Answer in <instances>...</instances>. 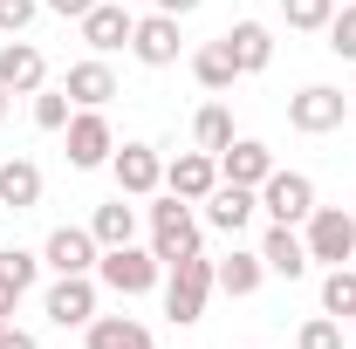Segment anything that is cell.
<instances>
[{"mask_svg":"<svg viewBox=\"0 0 356 349\" xmlns=\"http://www.w3.org/2000/svg\"><path fill=\"white\" fill-rule=\"evenodd\" d=\"M83 42H89V55H117V48H131V28H137V14L131 7H117V0H96L83 21Z\"/></svg>","mask_w":356,"mask_h":349,"instance_id":"5bb4252c","label":"cell"},{"mask_svg":"<svg viewBox=\"0 0 356 349\" xmlns=\"http://www.w3.org/2000/svg\"><path fill=\"white\" fill-rule=\"evenodd\" d=\"M0 89H7V96L48 89V55L35 42H21V35H7V42H0Z\"/></svg>","mask_w":356,"mask_h":349,"instance_id":"8fae6325","label":"cell"},{"mask_svg":"<svg viewBox=\"0 0 356 349\" xmlns=\"http://www.w3.org/2000/svg\"><path fill=\"white\" fill-rule=\"evenodd\" d=\"M42 308H48L55 329H89L96 322V274H55Z\"/></svg>","mask_w":356,"mask_h":349,"instance_id":"52a82bcc","label":"cell"},{"mask_svg":"<svg viewBox=\"0 0 356 349\" xmlns=\"http://www.w3.org/2000/svg\"><path fill=\"white\" fill-rule=\"evenodd\" d=\"M343 117H350V96H343V89H329V83H309V89H295V96H288V124H295L302 137L343 131Z\"/></svg>","mask_w":356,"mask_h":349,"instance_id":"5b68a950","label":"cell"},{"mask_svg":"<svg viewBox=\"0 0 356 349\" xmlns=\"http://www.w3.org/2000/svg\"><path fill=\"white\" fill-rule=\"evenodd\" d=\"M7 103H14V96H7V89H0V117H7Z\"/></svg>","mask_w":356,"mask_h":349,"instance_id":"d590c367","label":"cell"},{"mask_svg":"<svg viewBox=\"0 0 356 349\" xmlns=\"http://www.w3.org/2000/svg\"><path fill=\"white\" fill-rule=\"evenodd\" d=\"M213 185H220V158H213V151H178L172 165H165V192L192 199V206H199Z\"/></svg>","mask_w":356,"mask_h":349,"instance_id":"e0dca14e","label":"cell"},{"mask_svg":"<svg viewBox=\"0 0 356 349\" xmlns=\"http://www.w3.org/2000/svg\"><path fill=\"white\" fill-rule=\"evenodd\" d=\"M96 261H103V247L89 226H55L42 240V267H55V274H96Z\"/></svg>","mask_w":356,"mask_h":349,"instance_id":"7c38bea8","label":"cell"},{"mask_svg":"<svg viewBox=\"0 0 356 349\" xmlns=\"http://www.w3.org/2000/svg\"><path fill=\"white\" fill-rule=\"evenodd\" d=\"M96 288H110V295H151V288H165V261L151 254V247H103V261H96Z\"/></svg>","mask_w":356,"mask_h":349,"instance_id":"6da1fadb","label":"cell"},{"mask_svg":"<svg viewBox=\"0 0 356 349\" xmlns=\"http://www.w3.org/2000/svg\"><path fill=\"white\" fill-rule=\"evenodd\" d=\"M220 42L233 48V69H240V76H261L267 62H274V28H267V21H233Z\"/></svg>","mask_w":356,"mask_h":349,"instance_id":"d6986e66","label":"cell"},{"mask_svg":"<svg viewBox=\"0 0 356 349\" xmlns=\"http://www.w3.org/2000/svg\"><path fill=\"white\" fill-rule=\"evenodd\" d=\"M302 240H309V261H322V267H350L356 261V219L343 206H315L302 219Z\"/></svg>","mask_w":356,"mask_h":349,"instance_id":"277c9868","label":"cell"},{"mask_svg":"<svg viewBox=\"0 0 356 349\" xmlns=\"http://www.w3.org/2000/svg\"><path fill=\"white\" fill-rule=\"evenodd\" d=\"M0 349H42V343H35L28 329H14V322H7V329H0Z\"/></svg>","mask_w":356,"mask_h":349,"instance_id":"836d02e7","label":"cell"},{"mask_svg":"<svg viewBox=\"0 0 356 349\" xmlns=\"http://www.w3.org/2000/svg\"><path fill=\"white\" fill-rule=\"evenodd\" d=\"M322 35H329V55H343V62H356V0H336V14H329V28H322Z\"/></svg>","mask_w":356,"mask_h":349,"instance_id":"4316f807","label":"cell"},{"mask_svg":"<svg viewBox=\"0 0 356 349\" xmlns=\"http://www.w3.org/2000/svg\"><path fill=\"white\" fill-rule=\"evenodd\" d=\"M261 281H267V261H261V247L254 254H226V261H213V288L220 295H233V302H247V295H261Z\"/></svg>","mask_w":356,"mask_h":349,"instance_id":"ffe728a7","label":"cell"},{"mask_svg":"<svg viewBox=\"0 0 356 349\" xmlns=\"http://www.w3.org/2000/svg\"><path fill=\"white\" fill-rule=\"evenodd\" d=\"M62 137H69V165H76V172H103V165H110V151H117V131H110V117H103V110H76Z\"/></svg>","mask_w":356,"mask_h":349,"instance_id":"9c48e42d","label":"cell"},{"mask_svg":"<svg viewBox=\"0 0 356 349\" xmlns=\"http://www.w3.org/2000/svg\"><path fill=\"white\" fill-rule=\"evenodd\" d=\"M199 206H206V226H213V233H233V240H240L247 219L261 213V192H254V185H226V178H220Z\"/></svg>","mask_w":356,"mask_h":349,"instance_id":"4fadbf2b","label":"cell"},{"mask_svg":"<svg viewBox=\"0 0 356 349\" xmlns=\"http://www.w3.org/2000/svg\"><path fill=\"white\" fill-rule=\"evenodd\" d=\"M206 295H213V261L206 254H185V261L165 267V315L178 329H192L206 315Z\"/></svg>","mask_w":356,"mask_h":349,"instance_id":"3957f363","label":"cell"},{"mask_svg":"<svg viewBox=\"0 0 356 349\" xmlns=\"http://www.w3.org/2000/svg\"><path fill=\"white\" fill-rule=\"evenodd\" d=\"M192 83L213 89V96H226V89L240 83V69H233V48H226V42H199V48H192Z\"/></svg>","mask_w":356,"mask_h":349,"instance_id":"603a6c76","label":"cell"},{"mask_svg":"<svg viewBox=\"0 0 356 349\" xmlns=\"http://www.w3.org/2000/svg\"><path fill=\"white\" fill-rule=\"evenodd\" d=\"M151 7H158V14H178V21H185V14H199L206 0H151Z\"/></svg>","mask_w":356,"mask_h":349,"instance_id":"e575fe53","label":"cell"},{"mask_svg":"<svg viewBox=\"0 0 356 349\" xmlns=\"http://www.w3.org/2000/svg\"><path fill=\"white\" fill-rule=\"evenodd\" d=\"M295 349H343V322L336 315H309L295 329Z\"/></svg>","mask_w":356,"mask_h":349,"instance_id":"4dcf8cb0","label":"cell"},{"mask_svg":"<svg viewBox=\"0 0 356 349\" xmlns=\"http://www.w3.org/2000/svg\"><path fill=\"white\" fill-rule=\"evenodd\" d=\"M83 349H158V343H151V329L137 315H96L83 329Z\"/></svg>","mask_w":356,"mask_h":349,"instance_id":"7402d4cb","label":"cell"},{"mask_svg":"<svg viewBox=\"0 0 356 349\" xmlns=\"http://www.w3.org/2000/svg\"><path fill=\"white\" fill-rule=\"evenodd\" d=\"M261 213L274 219V226H302V219L315 213V178L309 172H267V185H261Z\"/></svg>","mask_w":356,"mask_h":349,"instance_id":"8992f818","label":"cell"},{"mask_svg":"<svg viewBox=\"0 0 356 349\" xmlns=\"http://www.w3.org/2000/svg\"><path fill=\"white\" fill-rule=\"evenodd\" d=\"M151 254L165 267L185 261V254H206V247H199V213H192V199L165 192V199L151 206Z\"/></svg>","mask_w":356,"mask_h":349,"instance_id":"7a4b0ae2","label":"cell"},{"mask_svg":"<svg viewBox=\"0 0 356 349\" xmlns=\"http://www.w3.org/2000/svg\"><path fill=\"white\" fill-rule=\"evenodd\" d=\"M62 89H69L76 110H110V96H117V69H110L103 55H83V62H69Z\"/></svg>","mask_w":356,"mask_h":349,"instance_id":"9a60e30c","label":"cell"},{"mask_svg":"<svg viewBox=\"0 0 356 349\" xmlns=\"http://www.w3.org/2000/svg\"><path fill=\"white\" fill-rule=\"evenodd\" d=\"M322 315L356 322V267H329V274H322Z\"/></svg>","mask_w":356,"mask_h":349,"instance_id":"484cf974","label":"cell"},{"mask_svg":"<svg viewBox=\"0 0 356 349\" xmlns=\"http://www.w3.org/2000/svg\"><path fill=\"white\" fill-rule=\"evenodd\" d=\"M0 281L28 295V288L42 281V254H28V247H0Z\"/></svg>","mask_w":356,"mask_h":349,"instance_id":"83f0119b","label":"cell"},{"mask_svg":"<svg viewBox=\"0 0 356 349\" xmlns=\"http://www.w3.org/2000/svg\"><path fill=\"white\" fill-rule=\"evenodd\" d=\"M110 178H117L124 199H151V192L165 185V158H158V144H117V151H110Z\"/></svg>","mask_w":356,"mask_h":349,"instance_id":"ba28073f","label":"cell"},{"mask_svg":"<svg viewBox=\"0 0 356 349\" xmlns=\"http://www.w3.org/2000/svg\"><path fill=\"white\" fill-rule=\"evenodd\" d=\"M89 233H96V247H131L137 240V206H124V192H117L110 206L89 213Z\"/></svg>","mask_w":356,"mask_h":349,"instance_id":"cb8c5ba5","label":"cell"},{"mask_svg":"<svg viewBox=\"0 0 356 349\" xmlns=\"http://www.w3.org/2000/svg\"><path fill=\"white\" fill-rule=\"evenodd\" d=\"M69 117H76L69 89H35V131H69Z\"/></svg>","mask_w":356,"mask_h":349,"instance_id":"f546056e","label":"cell"},{"mask_svg":"<svg viewBox=\"0 0 356 349\" xmlns=\"http://www.w3.org/2000/svg\"><path fill=\"white\" fill-rule=\"evenodd\" d=\"M42 7H48V14H62V21H83L96 0H42Z\"/></svg>","mask_w":356,"mask_h":349,"instance_id":"d6a6232c","label":"cell"},{"mask_svg":"<svg viewBox=\"0 0 356 349\" xmlns=\"http://www.w3.org/2000/svg\"><path fill=\"white\" fill-rule=\"evenodd\" d=\"M178 48H185V35H178V14H137V28H131V55L144 62V69H172L178 62Z\"/></svg>","mask_w":356,"mask_h":349,"instance_id":"30bf717a","label":"cell"},{"mask_svg":"<svg viewBox=\"0 0 356 349\" xmlns=\"http://www.w3.org/2000/svg\"><path fill=\"white\" fill-rule=\"evenodd\" d=\"M0 206H7V213L42 206V165H35V158H0Z\"/></svg>","mask_w":356,"mask_h":349,"instance_id":"44dd1931","label":"cell"},{"mask_svg":"<svg viewBox=\"0 0 356 349\" xmlns=\"http://www.w3.org/2000/svg\"><path fill=\"white\" fill-rule=\"evenodd\" d=\"M7 322H14V315H7V308H0V329H7Z\"/></svg>","mask_w":356,"mask_h":349,"instance_id":"8d00e7d4","label":"cell"},{"mask_svg":"<svg viewBox=\"0 0 356 349\" xmlns=\"http://www.w3.org/2000/svg\"><path fill=\"white\" fill-rule=\"evenodd\" d=\"M329 14H336V0H281V21H288V28H302V35H322V28H329Z\"/></svg>","mask_w":356,"mask_h":349,"instance_id":"f1b7e54d","label":"cell"},{"mask_svg":"<svg viewBox=\"0 0 356 349\" xmlns=\"http://www.w3.org/2000/svg\"><path fill=\"white\" fill-rule=\"evenodd\" d=\"M261 261H267V274H281V281H302V274L315 267L302 226H267L261 233Z\"/></svg>","mask_w":356,"mask_h":349,"instance_id":"2e32d148","label":"cell"},{"mask_svg":"<svg viewBox=\"0 0 356 349\" xmlns=\"http://www.w3.org/2000/svg\"><path fill=\"white\" fill-rule=\"evenodd\" d=\"M192 144H199V151H213V158H220L226 144H233V110H226V103H206V110H199V117H192Z\"/></svg>","mask_w":356,"mask_h":349,"instance_id":"d4e9b609","label":"cell"},{"mask_svg":"<svg viewBox=\"0 0 356 349\" xmlns=\"http://www.w3.org/2000/svg\"><path fill=\"white\" fill-rule=\"evenodd\" d=\"M267 172H274V151H267L261 137H233V144L220 151V178L226 185H254V192H261Z\"/></svg>","mask_w":356,"mask_h":349,"instance_id":"ac0fdd59","label":"cell"},{"mask_svg":"<svg viewBox=\"0 0 356 349\" xmlns=\"http://www.w3.org/2000/svg\"><path fill=\"white\" fill-rule=\"evenodd\" d=\"M35 14H42V0H0V35H28Z\"/></svg>","mask_w":356,"mask_h":349,"instance_id":"1f68e13d","label":"cell"}]
</instances>
